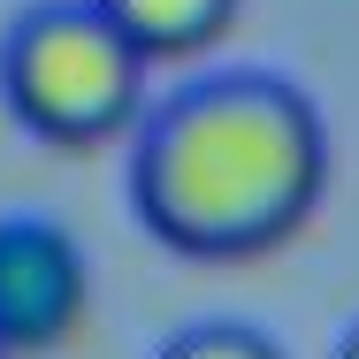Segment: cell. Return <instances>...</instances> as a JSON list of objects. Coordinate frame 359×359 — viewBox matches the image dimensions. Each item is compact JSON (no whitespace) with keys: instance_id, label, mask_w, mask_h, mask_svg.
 Wrapping results in <instances>:
<instances>
[{"instance_id":"52a82bcc","label":"cell","mask_w":359,"mask_h":359,"mask_svg":"<svg viewBox=\"0 0 359 359\" xmlns=\"http://www.w3.org/2000/svg\"><path fill=\"white\" fill-rule=\"evenodd\" d=\"M0 359H8V352H0Z\"/></svg>"},{"instance_id":"6da1fadb","label":"cell","mask_w":359,"mask_h":359,"mask_svg":"<svg viewBox=\"0 0 359 359\" xmlns=\"http://www.w3.org/2000/svg\"><path fill=\"white\" fill-rule=\"evenodd\" d=\"M329 191V123L276 69H215L176 84L130 145L145 229L199 260L283 245Z\"/></svg>"},{"instance_id":"277c9868","label":"cell","mask_w":359,"mask_h":359,"mask_svg":"<svg viewBox=\"0 0 359 359\" xmlns=\"http://www.w3.org/2000/svg\"><path fill=\"white\" fill-rule=\"evenodd\" d=\"M130 46H138V62H184V54H199V46H215L222 31H229V15H237V0H92Z\"/></svg>"},{"instance_id":"5b68a950","label":"cell","mask_w":359,"mask_h":359,"mask_svg":"<svg viewBox=\"0 0 359 359\" xmlns=\"http://www.w3.org/2000/svg\"><path fill=\"white\" fill-rule=\"evenodd\" d=\"M161 359H290V352L252 321H191L161 344Z\"/></svg>"},{"instance_id":"3957f363","label":"cell","mask_w":359,"mask_h":359,"mask_svg":"<svg viewBox=\"0 0 359 359\" xmlns=\"http://www.w3.org/2000/svg\"><path fill=\"white\" fill-rule=\"evenodd\" d=\"M92 306V260L54 215H0V352H54Z\"/></svg>"},{"instance_id":"8992f818","label":"cell","mask_w":359,"mask_h":359,"mask_svg":"<svg viewBox=\"0 0 359 359\" xmlns=\"http://www.w3.org/2000/svg\"><path fill=\"white\" fill-rule=\"evenodd\" d=\"M337 359H359V321L344 329V344H337Z\"/></svg>"},{"instance_id":"7a4b0ae2","label":"cell","mask_w":359,"mask_h":359,"mask_svg":"<svg viewBox=\"0 0 359 359\" xmlns=\"http://www.w3.org/2000/svg\"><path fill=\"white\" fill-rule=\"evenodd\" d=\"M0 100L54 145H100L138 123L145 62L92 0H31L0 39Z\"/></svg>"}]
</instances>
